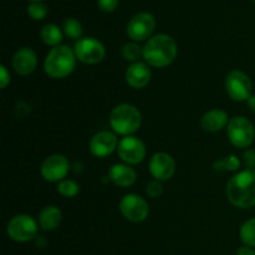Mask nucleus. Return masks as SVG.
I'll return each mask as SVG.
<instances>
[{
    "mask_svg": "<svg viewBox=\"0 0 255 255\" xmlns=\"http://www.w3.org/2000/svg\"><path fill=\"white\" fill-rule=\"evenodd\" d=\"M227 198L237 208L255 206V169H244L234 174L227 183Z\"/></svg>",
    "mask_w": 255,
    "mask_h": 255,
    "instance_id": "obj_1",
    "label": "nucleus"
},
{
    "mask_svg": "<svg viewBox=\"0 0 255 255\" xmlns=\"http://www.w3.org/2000/svg\"><path fill=\"white\" fill-rule=\"evenodd\" d=\"M177 52L178 47L173 37L167 34H157L147 40L142 57L149 66L162 69L176 60Z\"/></svg>",
    "mask_w": 255,
    "mask_h": 255,
    "instance_id": "obj_2",
    "label": "nucleus"
},
{
    "mask_svg": "<svg viewBox=\"0 0 255 255\" xmlns=\"http://www.w3.org/2000/svg\"><path fill=\"white\" fill-rule=\"evenodd\" d=\"M76 66V55L67 45L55 46L47 52L44 61V70L51 79L59 80L70 76Z\"/></svg>",
    "mask_w": 255,
    "mask_h": 255,
    "instance_id": "obj_3",
    "label": "nucleus"
},
{
    "mask_svg": "<svg viewBox=\"0 0 255 255\" xmlns=\"http://www.w3.org/2000/svg\"><path fill=\"white\" fill-rule=\"evenodd\" d=\"M142 125V115L136 106L131 104H120L110 114V126L115 133L121 136H132Z\"/></svg>",
    "mask_w": 255,
    "mask_h": 255,
    "instance_id": "obj_4",
    "label": "nucleus"
},
{
    "mask_svg": "<svg viewBox=\"0 0 255 255\" xmlns=\"http://www.w3.org/2000/svg\"><path fill=\"white\" fill-rule=\"evenodd\" d=\"M227 134L234 147L248 148L255 138L254 125L247 117L236 116L231 119L227 126Z\"/></svg>",
    "mask_w": 255,
    "mask_h": 255,
    "instance_id": "obj_5",
    "label": "nucleus"
},
{
    "mask_svg": "<svg viewBox=\"0 0 255 255\" xmlns=\"http://www.w3.org/2000/svg\"><path fill=\"white\" fill-rule=\"evenodd\" d=\"M39 223L31 216L17 214L12 217L6 226V233L11 241L17 243H27L36 238Z\"/></svg>",
    "mask_w": 255,
    "mask_h": 255,
    "instance_id": "obj_6",
    "label": "nucleus"
},
{
    "mask_svg": "<svg viewBox=\"0 0 255 255\" xmlns=\"http://www.w3.org/2000/svg\"><path fill=\"white\" fill-rule=\"evenodd\" d=\"M252 90H253V85L246 72L241 70H233L227 75L226 91L233 101H248L249 97L253 95Z\"/></svg>",
    "mask_w": 255,
    "mask_h": 255,
    "instance_id": "obj_7",
    "label": "nucleus"
},
{
    "mask_svg": "<svg viewBox=\"0 0 255 255\" xmlns=\"http://www.w3.org/2000/svg\"><path fill=\"white\" fill-rule=\"evenodd\" d=\"M74 51L76 59L87 65L100 64L106 55L104 44L95 37H82L77 40Z\"/></svg>",
    "mask_w": 255,
    "mask_h": 255,
    "instance_id": "obj_8",
    "label": "nucleus"
},
{
    "mask_svg": "<svg viewBox=\"0 0 255 255\" xmlns=\"http://www.w3.org/2000/svg\"><path fill=\"white\" fill-rule=\"evenodd\" d=\"M120 212L127 221L141 223L146 221L149 214V206L144 198L138 194H126L119 204Z\"/></svg>",
    "mask_w": 255,
    "mask_h": 255,
    "instance_id": "obj_9",
    "label": "nucleus"
},
{
    "mask_svg": "<svg viewBox=\"0 0 255 255\" xmlns=\"http://www.w3.org/2000/svg\"><path fill=\"white\" fill-rule=\"evenodd\" d=\"M156 29V19L151 12L141 11L132 16L127 24L126 32L129 39L133 41H143L146 39H151Z\"/></svg>",
    "mask_w": 255,
    "mask_h": 255,
    "instance_id": "obj_10",
    "label": "nucleus"
},
{
    "mask_svg": "<svg viewBox=\"0 0 255 255\" xmlns=\"http://www.w3.org/2000/svg\"><path fill=\"white\" fill-rule=\"evenodd\" d=\"M117 153L126 164H138L146 157V146L138 137L126 136L119 142Z\"/></svg>",
    "mask_w": 255,
    "mask_h": 255,
    "instance_id": "obj_11",
    "label": "nucleus"
},
{
    "mask_svg": "<svg viewBox=\"0 0 255 255\" xmlns=\"http://www.w3.org/2000/svg\"><path fill=\"white\" fill-rule=\"evenodd\" d=\"M70 171V162L64 154H52L45 158L42 162L41 172L42 178L50 183H55V182H61L65 179Z\"/></svg>",
    "mask_w": 255,
    "mask_h": 255,
    "instance_id": "obj_12",
    "label": "nucleus"
},
{
    "mask_svg": "<svg viewBox=\"0 0 255 255\" xmlns=\"http://www.w3.org/2000/svg\"><path fill=\"white\" fill-rule=\"evenodd\" d=\"M148 168L149 173L156 181H169L176 172V162L169 153L157 152L149 159Z\"/></svg>",
    "mask_w": 255,
    "mask_h": 255,
    "instance_id": "obj_13",
    "label": "nucleus"
},
{
    "mask_svg": "<svg viewBox=\"0 0 255 255\" xmlns=\"http://www.w3.org/2000/svg\"><path fill=\"white\" fill-rule=\"evenodd\" d=\"M119 147V139L111 131H100L90 141V152L97 158H105L114 153Z\"/></svg>",
    "mask_w": 255,
    "mask_h": 255,
    "instance_id": "obj_14",
    "label": "nucleus"
},
{
    "mask_svg": "<svg viewBox=\"0 0 255 255\" xmlns=\"http://www.w3.org/2000/svg\"><path fill=\"white\" fill-rule=\"evenodd\" d=\"M152 72L149 69V65L146 62L137 61L129 65L125 74V79L128 86H131L134 90L144 89L151 81Z\"/></svg>",
    "mask_w": 255,
    "mask_h": 255,
    "instance_id": "obj_15",
    "label": "nucleus"
},
{
    "mask_svg": "<svg viewBox=\"0 0 255 255\" xmlns=\"http://www.w3.org/2000/svg\"><path fill=\"white\" fill-rule=\"evenodd\" d=\"M12 69L21 76L32 74L37 67V55L31 47H21L12 56Z\"/></svg>",
    "mask_w": 255,
    "mask_h": 255,
    "instance_id": "obj_16",
    "label": "nucleus"
},
{
    "mask_svg": "<svg viewBox=\"0 0 255 255\" xmlns=\"http://www.w3.org/2000/svg\"><path fill=\"white\" fill-rule=\"evenodd\" d=\"M109 178L120 188H128L136 182L137 173L129 164L116 163L110 168Z\"/></svg>",
    "mask_w": 255,
    "mask_h": 255,
    "instance_id": "obj_17",
    "label": "nucleus"
},
{
    "mask_svg": "<svg viewBox=\"0 0 255 255\" xmlns=\"http://www.w3.org/2000/svg\"><path fill=\"white\" fill-rule=\"evenodd\" d=\"M229 117L226 111L221 109H214L206 112L201 120V125L204 131L207 132H219L224 127L228 126Z\"/></svg>",
    "mask_w": 255,
    "mask_h": 255,
    "instance_id": "obj_18",
    "label": "nucleus"
},
{
    "mask_svg": "<svg viewBox=\"0 0 255 255\" xmlns=\"http://www.w3.org/2000/svg\"><path fill=\"white\" fill-rule=\"evenodd\" d=\"M62 213L56 206H47L40 212L39 226L44 231H55L61 224Z\"/></svg>",
    "mask_w": 255,
    "mask_h": 255,
    "instance_id": "obj_19",
    "label": "nucleus"
},
{
    "mask_svg": "<svg viewBox=\"0 0 255 255\" xmlns=\"http://www.w3.org/2000/svg\"><path fill=\"white\" fill-rule=\"evenodd\" d=\"M62 36L64 35H62L61 29L55 24H46L45 26H42L41 31H40V37L44 44L52 47L61 45Z\"/></svg>",
    "mask_w": 255,
    "mask_h": 255,
    "instance_id": "obj_20",
    "label": "nucleus"
},
{
    "mask_svg": "<svg viewBox=\"0 0 255 255\" xmlns=\"http://www.w3.org/2000/svg\"><path fill=\"white\" fill-rule=\"evenodd\" d=\"M62 30H64V34L66 35L69 39L71 40H80L82 39V25L75 17H67L66 20L62 24Z\"/></svg>",
    "mask_w": 255,
    "mask_h": 255,
    "instance_id": "obj_21",
    "label": "nucleus"
},
{
    "mask_svg": "<svg viewBox=\"0 0 255 255\" xmlns=\"http://www.w3.org/2000/svg\"><path fill=\"white\" fill-rule=\"evenodd\" d=\"M241 241L244 246L255 248V218L249 219L241 227Z\"/></svg>",
    "mask_w": 255,
    "mask_h": 255,
    "instance_id": "obj_22",
    "label": "nucleus"
},
{
    "mask_svg": "<svg viewBox=\"0 0 255 255\" xmlns=\"http://www.w3.org/2000/svg\"><path fill=\"white\" fill-rule=\"evenodd\" d=\"M239 167H241V161L237 156L234 154H229V156L224 157V158L218 159V161L214 162L213 168L217 172H234L238 171Z\"/></svg>",
    "mask_w": 255,
    "mask_h": 255,
    "instance_id": "obj_23",
    "label": "nucleus"
},
{
    "mask_svg": "<svg viewBox=\"0 0 255 255\" xmlns=\"http://www.w3.org/2000/svg\"><path fill=\"white\" fill-rule=\"evenodd\" d=\"M121 55L126 61L129 62H137L139 60V57L143 55V47L139 46L136 42H127L122 46L121 49Z\"/></svg>",
    "mask_w": 255,
    "mask_h": 255,
    "instance_id": "obj_24",
    "label": "nucleus"
},
{
    "mask_svg": "<svg viewBox=\"0 0 255 255\" xmlns=\"http://www.w3.org/2000/svg\"><path fill=\"white\" fill-rule=\"evenodd\" d=\"M57 192L65 198H72L80 193V186L72 179H62L57 184Z\"/></svg>",
    "mask_w": 255,
    "mask_h": 255,
    "instance_id": "obj_25",
    "label": "nucleus"
},
{
    "mask_svg": "<svg viewBox=\"0 0 255 255\" xmlns=\"http://www.w3.org/2000/svg\"><path fill=\"white\" fill-rule=\"evenodd\" d=\"M47 12V6L44 2H31V4L27 6V14L30 17H32L34 20H42L46 17Z\"/></svg>",
    "mask_w": 255,
    "mask_h": 255,
    "instance_id": "obj_26",
    "label": "nucleus"
},
{
    "mask_svg": "<svg viewBox=\"0 0 255 255\" xmlns=\"http://www.w3.org/2000/svg\"><path fill=\"white\" fill-rule=\"evenodd\" d=\"M146 193L147 196L151 197V198H157V197L161 196L163 193V187H162L161 182L159 181H152L147 184V188H146Z\"/></svg>",
    "mask_w": 255,
    "mask_h": 255,
    "instance_id": "obj_27",
    "label": "nucleus"
},
{
    "mask_svg": "<svg viewBox=\"0 0 255 255\" xmlns=\"http://www.w3.org/2000/svg\"><path fill=\"white\" fill-rule=\"evenodd\" d=\"M120 0H97V6L104 12H112L119 5Z\"/></svg>",
    "mask_w": 255,
    "mask_h": 255,
    "instance_id": "obj_28",
    "label": "nucleus"
},
{
    "mask_svg": "<svg viewBox=\"0 0 255 255\" xmlns=\"http://www.w3.org/2000/svg\"><path fill=\"white\" fill-rule=\"evenodd\" d=\"M243 164L247 169H255V151L247 149L243 153Z\"/></svg>",
    "mask_w": 255,
    "mask_h": 255,
    "instance_id": "obj_29",
    "label": "nucleus"
},
{
    "mask_svg": "<svg viewBox=\"0 0 255 255\" xmlns=\"http://www.w3.org/2000/svg\"><path fill=\"white\" fill-rule=\"evenodd\" d=\"M10 72L7 71V69L5 67V65L0 66V89L4 90L7 85L10 84Z\"/></svg>",
    "mask_w": 255,
    "mask_h": 255,
    "instance_id": "obj_30",
    "label": "nucleus"
},
{
    "mask_svg": "<svg viewBox=\"0 0 255 255\" xmlns=\"http://www.w3.org/2000/svg\"><path fill=\"white\" fill-rule=\"evenodd\" d=\"M236 255H255V251L253 248H251V247H241V248L237 251V254Z\"/></svg>",
    "mask_w": 255,
    "mask_h": 255,
    "instance_id": "obj_31",
    "label": "nucleus"
},
{
    "mask_svg": "<svg viewBox=\"0 0 255 255\" xmlns=\"http://www.w3.org/2000/svg\"><path fill=\"white\" fill-rule=\"evenodd\" d=\"M247 104H248L249 110H251L252 112H254V114H255V94L252 95V96L249 97L248 101H247Z\"/></svg>",
    "mask_w": 255,
    "mask_h": 255,
    "instance_id": "obj_32",
    "label": "nucleus"
},
{
    "mask_svg": "<svg viewBox=\"0 0 255 255\" xmlns=\"http://www.w3.org/2000/svg\"><path fill=\"white\" fill-rule=\"evenodd\" d=\"M31 2H42V0H30Z\"/></svg>",
    "mask_w": 255,
    "mask_h": 255,
    "instance_id": "obj_33",
    "label": "nucleus"
},
{
    "mask_svg": "<svg viewBox=\"0 0 255 255\" xmlns=\"http://www.w3.org/2000/svg\"><path fill=\"white\" fill-rule=\"evenodd\" d=\"M252 1H254V2H255V0H252Z\"/></svg>",
    "mask_w": 255,
    "mask_h": 255,
    "instance_id": "obj_34",
    "label": "nucleus"
}]
</instances>
